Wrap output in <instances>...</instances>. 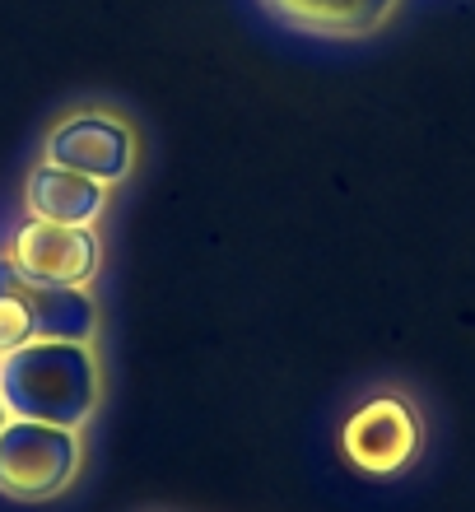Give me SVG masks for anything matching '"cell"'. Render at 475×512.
<instances>
[{"mask_svg": "<svg viewBox=\"0 0 475 512\" xmlns=\"http://www.w3.org/2000/svg\"><path fill=\"white\" fill-rule=\"evenodd\" d=\"M261 5L313 38H368L396 10V0H261Z\"/></svg>", "mask_w": 475, "mask_h": 512, "instance_id": "obj_7", "label": "cell"}, {"mask_svg": "<svg viewBox=\"0 0 475 512\" xmlns=\"http://www.w3.org/2000/svg\"><path fill=\"white\" fill-rule=\"evenodd\" d=\"M108 191L94 177L66 173L56 163H38L24 182V205L33 219H52V224H75V229H94V219L108 205Z\"/></svg>", "mask_w": 475, "mask_h": 512, "instance_id": "obj_6", "label": "cell"}, {"mask_svg": "<svg viewBox=\"0 0 475 512\" xmlns=\"http://www.w3.org/2000/svg\"><path fill=\"white\" fill-rule=\"evenodd\" d=\"M42 163H56L66 173L117 187L136 168V135H131L126 122L108 117V112H80V117H70V122H61L47 135Z\"/></svg>", "mask_w": 475, "mask_h": 512, "instance_id": "obj_5", "label": "cell"}, {"mask_svg": "<svg viewBox=\"0 0 475 512\" xmlns=\"http://www.w3.org/2000/svg\"><path fill=\"white\" fill-rule=\"evenodd\" d=\"M0 401L14 419L80 433L103 401V373L89 345L33 340L0 359Z\"/></svg>", "mask_w": 475, "mask_h": 512, "instance_id": "obj_1", "label": "cell"}, {"mask_svg": "<svg viewBox=\"0 0 475 512\" xmlns=\"http://www.w3.org/2000/svg\"><path fill=\"white\" fill-rule=\"evenodd\" d=\"M98 233L75 229V224H52V219H28L10 238V266L33 284H56V289H89L98 275Z\"/></svg>", "mask_w": 475, "mask_h": 512, "instance_id": "obj_4", "label": "cell"}, {"mask_svg": "<svg viewBox=\"0 0 475 512\" xmlns=\"http://www.w3.org/2000/svg\"><path fill=\"white\" fill-rule=\"evenodd\" d=\"M19 294L33 312V340H70V345H94L98 308L84 289H56L33 284L19 275Z\"/></svg>", "mask_w": 475, "mask_h": 512, "instance_id": "obj_8", "label": "cell"}, {"mask_svg": "<svg viewBox=\"0 0 475 512\" xmlns=\"http://www.w3.org/2000/svg\"><path fill=\"white\" fill-rule=\"evenodd\" d=\"M84 461L80 433L38 424V419H5L0 429V494L19 503L56 499L75 485Z\"/></svg>", "mask_w": 475, "mask_h": 512, "instance_id": "obj_2", "label": "cell"}, {"mask_svg": "<svg viewBox=\"0 0 475 512\" xmlns=\"http://www.w3.org/2000/svg\"><path fill=\"white\" fill-rule=\"evenodd\" d=\"M424 447V424L406 396H368L340 424V452L359 475L392 480L410 471Z\"/></svg>", "mask_w": 475, "mask_h": 512, "instance_id": "obj_3", "label": "cell"}, {"mask_svg": "<svg viewBox=\"0 0 475 512\" xmlns=\"http://www.w3.org/2000/svg\"><path fill=\"white\" fill-rule=\"evenodd\" d=\"M5 419H10V410H5V401H0V429H5Z\"/></svg>", "mask_w": 475, "mask_h": 512, "instance_id": "obj_9", "label": "cell"}]
</instances>
